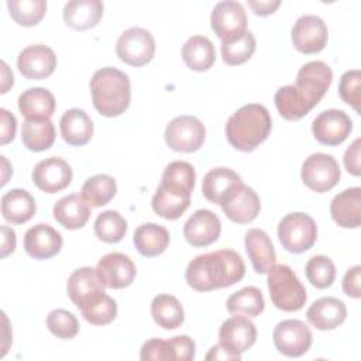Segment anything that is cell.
<instances>
[{
  "label": "cell",
  "mask_w": 361,
  "mask_h": 361,
  "mask_svg": "<svg viewBox=\"0 0 361 361\" xmlns=\"http://www.w3.org/2000/svg\"><path fill=\"white\" fill-rule=\"evenodd\" d=\"M17 68L24 78L30 80H41L54 73L56 68V55L47 45H28L20 52Z\"/></svg>",
  "instance_id": "cell-19"
},
{
  "label": "cell",
  "mask_w": 361,
  "mask_h": 361,
  "mask_svg": "<svg viewBox=\"0 0 361 361\" xmlns=\"http://www.w3.org/2000/svg\"><path fill=\"white\" fill-rule=\"evenodd\" d=\"M18 110L25 118H49L55 111V97L45 87H30L18 96Z\"/></svg>",
  "instance_id": "cell-34"
},
{
  "label": "cell",
  "mask_w": 361,
  "mask_h": 361,
  "mask_svg": "<svg viewBox=\"0 0 361 361\" xmlns=\"http://www.w3.org/2000/svg\"><path fill=\"white\" fill-rule=\"evenodd\" d=\"M305 274L313 286L317 289H326L331 286L336 279V265L326 255H314L307 261Z\"/></svg>",
  "instance_id": "cell-41"
},
{
  "label": "cell",
  "mask_w": 361,
  "mask_h": 361,
  "mask_svg": "<svg viewBox=\"0 0 361 361\" xmlns=\"http://www.w3.org/2000/svg\"><path fill=\"white\" fill-rule=\"evenodd\" d=\"M245 250L257 274H267L276 261V254L269 235L261 228H250L244 237Z\"/></svg>",
  "instance_id": "cell-26"
},
{
  "label": "cell",
  "mask_w": 361,
  "mask_h": 361,
  "mask_svg": "<svg viewBox=\"0 0 361 361\" xmlns=\"http://www.w3.org/2000/svg\"><path fill=\"white\" fill-rule=\"evenodd\" d=\"M248 7L254 11L255 16H269L275 13V10L281 6L279 0H265V1H247Z\"/></svg>",
  "instance_id": "cell-49"
},
{
  "label": "cell",
  "mask_w": 361,
  "mask_h": 361,
  "mask_svg": "<svg viewBox=\"0 0 361 361\" xmlns=\"http://www.w3.org/2000/svg\"><path fill=\"white\" fill-rule=\"evenodd\" d=\"M306 317L317 330H333L344 323L347 317V307L343 300L326 296L310 305L306 312Z\"/></svg>",
  "instance_id": "cell-24"
},
{
  "label": "cell",
  "mask_w": 361,
  "mask_h": 361,
  "mask_svg": "<svg viewBox=\"0 0 361 361\" xmlns=\"http://www.w3.org/2000/svg\"><path fill=\"white\" fill-rule=\"evenodd\" d=\"M0 113H1V140H0V142H1V145H6L14 140L17 121H16V117L8 110L0 109Z\"/></svg>",
  "instance_id": "cell-48"
},
{
  "label": "cell",
  "mask_w": 361,
  "mask_h": 361,
  "mask_svg": "<svg viewBox=\"0 0 361 361\" xmlns=\"http://www.w3.org/2000/svg\"><path fill=\"white\" fill-rule=\"evenodd\" d=\"M221 233V223L217 214L207 209L196 210L183 226V235L193 247L213 244Z\"/></svg>",
  "instance_id": "cell-22"
},
{
  "label": "cell",
  "mask_w": 361,
  "mask_h": 361,
  "mask_svg": "<svg viewBox=\"0 0 361 361\" xmlns=\"http://www.w3.org/2000/svg\"><path fill=\"white\" fill-rule=\"evenodd\" d=\"M195 168L185 161L168 164L162 172L161 183L152 196V210L166 220L179 219L190 204L195 189Z\"/></svg>",
  "instance_id": "cell-3"
},
{
  "label": "cell",
  "mask_w": 361,
  "mask_h": 361,
  "mask_svg": "<svg viewBox=\"0 0 361 361\" xmlns=\"http://www.w3.org/2000/svg\"><path fill=\"white\" fill-rule=\"evenodd\" d=\"M7 8L11 18L23 27L37 25L47 13L44 0H8Z\"/></svg>",
  "instance_id": "cell-40"
},
{
  "label": "cell",
  "mask_w": 361,
  "mask_h": 361,
  "mask_svg": "<svg viewBox=\"0 0 361 361\" xmlns=\"http://www.w3.org/2000/svg\"><path fill=\"white\" fill-rule=\"evenodd\" d=\"M255 52V38L247 31L241 38L233 42H221V58L227 65H241Z\"/></svg>",
  "instance_id": "cell-42"
},
{
  "label": "cell",
  "mask_w": 361,
  "mask_h": 361,
  "mask_svg": "<svg viewBox=\"0 0 361 361\" xmlns=\"http://www.w3.org/2000/svg\"><path fill=\"white\" fill-rule=\"evenodd\" d=\"M21 140L27 149L41 152L52 147L55 127L49 118H25L21 128Z\"/></svg>",
  "instance_id": "cell-35"
},
{
  "label": "cell",
  "mask_w": 361,
  "mask_h": 361,
  "mask_svg": "<svg viewBox=\"0 0 361 361\" xmlns=\"http://www.w3.org/2000/svg\"><path fill=\"white\" fill-rule=\"evenodd\" d=\"M327 25L320 17L313 14H305L299 17L290 32L293 47L306 55L320 52L327 44Z\"/></svg>",
  "instance_id": "cell-15"
},
{
  "label": "cell",
  "mask_w": 361,
  "mask_h": 361,
  "mask_svg": "<svg viewBox=\"0 0 361 361\" xmlns=\"http://www.w3.org/2000/svg\"><path fill=\"white\" fill-rule=\"evenodd\" d=\"M16 250V233L7 226H1V258L13 254Z\"/></svg>",
  "instance_id": "cell-50"
},
{
  "label": "cell",
  "mask_w": 361,
  "mask_h": 361,
  "mask_svg": "<svg viewBox=\"0 0 361 361\" xmlns=\"http://www.w3.org/2000/svg\"><path fill=\"white\" fill-rule=\"evenodd\" d=\"M340 166L333 155L316 152L309 155L302 164L300 176L303 183L317 193L333 189L340 180Z\"/></svg>",
  "instance_id": "cell-9"
},
{
  "label": "cell",
  "mask_w": 361,
  "mask_h": 361,
  "mask_svg": "<svg viewBox=\"0 0 361 361\" xmlns=\"http://www.w3.org/2000/svg\"><path fill=\"white\" fill-rule=\"evenodd\" d=\"M62 235L49 224H35L25 231L24 250L34 259H48L55 257L62 248Z\"/></svg>",
  "instance_id": "cell-23"
},
{
  "label": "cell",
  "mask_w": 361,
  "mask_h": 361,
  "mask_svg": "<svg viewBox=\"0 0 361 361\" xmlns=\"http://www.w3.org/2000/svg\"><path fill=\"white\" fill-rule=\"evenodd\" d=\"M116 54L127 65H147L155 54V39L152 34L141 27L127 28L117 39Z\"/></svg>",
  "instance_id": "cell-10"
},
{
  "label": "cell",
  "mask_w": 361,
  "mask_h": 361,
  "mask_svg": "<svg viewBox=\"0 0 361 361\" xmlns=\"http://www.w3.org/2000/svg\"><path fill=\"white\" fill-rule=\"evenodd\" d=\"M1 75H3V83H1V93H6L7 90H8V87L10 86H13V83H14V78H13V73L10 72V69H8V66H7V63L3 61L1 62Z\"/></svg>",
  "instance_id": "cell-52"
},
{
  "label": "cell",
  "mask_w": 361,
  "mask_h": 361,
  "mask_svg": "<svg viewBox=\"0 0 361 361\" xmlns=\"http://www.w3.org/2000/svg\"><path fill=\"white\" fill-rule=\"evenodd\" d=\"M182 58L189 69L204 72L213 66L216 61V49L207 37L193 35L183 44Z\"/></svg>",
  "instance_id": "cell-33"
},
{
  "label": "cell",
  "mask_w": 361,
  "mask_h": 361,
  "mask_svg": "<svg viewBox=\"0 0 361 361\" xmlns=\"http://www.w3.org/2000/svg\"><path fill=\"white\" fill-rule=\"evenodd\" d=\"M48 330L62 340H71L79 333V322L76 316L65 309H54L47 316Z\"/></svg>",
  "instance_id": "cell-43"
},
{
  "label": "cell",
  "mask_w": 361,
  "mask_h": 361,
  "mask_svg": "<svg viewBox=\"0 0 361 361\" xmlns=\"http://www.w3.org/2000/svg\"><path fill=\"white\" fill-rule=\"evenodd\" d=\"M272 128V118L265 106L250 103L233 113L226 123L230 145L243 152L254 151L262 144Z\"/></svg>",
  "instance_id": "cell-4"
},
{
  "label": "cell",
  "mask_w": 361,
  "mask_h": 361,
  "mask_svg": "<svg viewBox=\"0 0 361 361\" xmlns=\"http://www.w3.org/2000/svg\"><path fill=\"white\" fill-rule=\"evenodd\" d=\"M133 243L141 255L148 258L158 257L169 244V233L159 224L144 223L135 228Z\"/></svg>",
  "instance_id": "cell-32"
},
{
  "label": "cell",
  "mask_w": 361,
  "mask_h": 361,
  "mask_svg": "<svg viewBox=\"0 0 361 361\" xmlns=\"http://www.w3.org/2000/svg\"><path fill=\"white\" fill-rule=\"evenodd\" d=\"M195 341L189 336H175L168 340L151 338L145 341L140 351L142 361H190L195 358Z\"/></svg>",
  "instance_id": "cell-14"
},
{
  "label": "cell",
  "mask_w": 361,
  "mask_h": 361,
  "mask_svg": "<svg viewBox=\"0 0 361 361\" xmlns=\"http://www.w3.org/2000/svg\"><path fill=\"white\" fill-rule=\"evenodd\" d=\"M35 210V200L25 189H11L1 197V214L11 224L27 223Z\"/></svg>",
  "instance_id": "cell-31"
},
{
  "label": "cell",
  "mask_w": 361,
  "mask_h": 361,
  "mask_svg": "<svg viewBox=\"0 0 361 361\" xmlns=\"http://www.w3.org/2000/svg\"><path fill=\"white\" fill-rule=\"evenodd\" d=\"M165 142L176 152H195L206 138V128L203 123L195 116H178L172 118L165 127Z\"/></svg>",
  "instance_id": "cell-8"
},
{
  "label": "cell",
  "mask_w": 361,
  "mask_h": 361,
  "mask_svg": "<svg viewBox=\"0 0 361 361\" xmlns=\"http://www.w3.org/2000/svg\"><path fill=\"white\" fill-rule=\"evenodd\" d=\"M55 220L68 230L82 228L90 217V204L82 197V195H68L61 197L52 209Z\"/></svg>",
  "instance_id": "cell-28"
},
{
  "label": "cell",
  "mask_w": 361,
  "mask_h": 361,
  "mask_svg": "<svg viewBox=\"0 0 361 361\" xmlns=\"http://www.w3.org/2000/svg\"><path fill=\"white\" fill-rule=\"evenodd\" d=\"M103 16L100 0H71L63 7V21L76 31H85L99 24Z\"/></svg>",
  "instance_id": "cell-27"
},
{
  "label": "cell",
  "mask_w": 361,
  "mask_h": 361,
  "mask_svg": "<svg viewBox=\"0 0 361 361\" xmlns=\"http://www.w3.org/2000/svg\"><path fill=\"white\" fill-rule=\"evenodd\" d=\"M127 231L126 219L116 210H106L94 220V234L103 243L114 244L123 240Z\"/></svg>",
  "instance_id": "cell-39"
},
{
  "label": "cell",
  "mask_w": 361,
  "mask_h": 361,
  "mask_svg": "<svg viewBox=\"0 0 361 361\" xmlns=\"http://www.w3.org/2000/svg\"><path fill=\"white\" fill-rule=\"evenodd\" d=\"M272 340L281 354L296 358L309 351L313 336L303 322L298 319H288L275 326Z\"/></svg>",
  "instance_id": "cell-13"
},
{
  "label": "cell",
  "mask_w": 361,
  "mask_h": 361,
  "mask_svg": "<svg viewBox=\"0 0 361 361\" xmlns=\"http://www.w3.org/2000/svg\"><path fill=\"white\" fill-rule=\"evenodd\" d=\"M243 185L241 176L230 168L219 166L210 169L202 182L203 196L219 206L227 203Z\"/></svg>",
  "instance_id": "cell-21"
},
{
  "label": "cell",
  "mask_w": 361,
  "mask_h": 361,
  "mask_svg": "<svg viewBox=\"0 0 361 361\" xmlns=\"http://www.w3.org/2000/svg\"><path fill=\"white\" fill-rule=\"evenodd\" d=\"M206 360H234V361H238V360H241V355L228 351L221 344H216L206 354Z\"/></svg>",
  "instance_id": "cell-51"
},
{
  "label": "cell",
  "mask_w": 361,
  "mask_h": 361,
  "mask_svg": "<svg viewBox=\"0 0 361 361\" xmlns=\"http://www.w3.org/2000/svg\"><path fill=\"white\" fill-rule=\"evenodd\" d=\"M117 192L116 179L106 173L90 176L82 186V197L92 207H102L107 204Z\"/></svg>",
  "instance_id": "cell-38"
},
{
  "label": "cell",
  "mask_w": 361,
  "mask_h": 361,
  "mask_svg": "<svg viewBox=\"0 0 361 361\" xmlns=\"http://www.w3.org/2000/svg\"><path fill=\"white\" fill-rule=\"evenodd\" d=\"M338 94L348 106L360 113L361 103V73L358 69L347 71L341 75L338 83Z\"/></svg>",
  "instance_id": "cell-45"
},
{
  "label": "cell",
  "mask_w": 361,
  "mask_h": 361,
  "mask_svg": "<svg viewBox=\"0 0 361 361\" xmlns=\"http://www.w3.org/2000/svg\"><path fill=\"white\" fill-rule=\"evenodd\" d=\"M351 130V118L345 111L338 109H329L322 111L312 123V133L316 141L329 147L344 142Z\"/></svg>",
  "instance_id": "cell-16"
},
{
  "label": "cell",
  "mask_w": 361,
  "mask_h": 361,
  "mask_svg": "<svg viewBox=\"0 0 361 361\" xmlns=\"http://www.w3.org/2000/svg\"><path fill=\"white\" fill-rule=\"evenodd\" d=\"M278 238L286 251L300 254L310 250L316 243L317 226L306 213H289L278 224Z\"/></svg>",
  "instance_id": "cell-7"
},
{
  "label": "cell",
  "mask_w": 361,
  "mask_h": 361,
  "mask_svg": "<svg viewBox=\"0 0 361 361\" xmlns=\"http://www.w3.org/2000/svg\"><path fill=\"white\" fill-rule=\"evenodd\" d=\"M82 316L86 322L94 326H104L111 323L117 316V303L109 295H103L100 300H97L90 307L80 310Z\"/></svg>",
  "instance_id": "cell-44"
},
{
  "label": "cell",
  "mask_w": 361,
  "mask_h": 361,
  "mask_svg": "<svg viewBox=\"0 0 361 361\" xmlns=\"http://www.w3.org/2000/svg\"><path fill=\"white\" fill-rule=\"evenodd\" d=\"M360 276H361V267L354 265L350 269H347L344 278H343V292L354 299H358L361 296L360 290Z\"/></svg>",
  "instance_id": "cell-47"
},
{
  "label": "cell",
  "mask_w": 361,
  "mask_h": 361,
  "mask_svg": "<svg viewBox=\"0 0 361 361\" xmlns=\"http://www.w3.org/2000/svg\"><path fill=\"white\" fill-rule=\"evenodd\" d=\"M226 307L231 314H245L248 317H255L264 312L265 302L262 292L258 288L245 286L228 296Z\"/></svg>",
  "instance_id": "cell-37"
},
{
  "label": "cell",
  "mask_w": 361,
  "mask_h": 361,
  "mask_svg": "<svg viewBox=\"0 0 361 361\" xmlns=\"http://www.w3.org/2000/svg\"><path fill=\"white\" fill-rule=\"evenodd\" d=\"M90 93L93 106L102 116L117 117L130 106L131 83L127 73L106 66L93 73Z\"/></svg>",
  "instance_id": "cell-5"
},
{
  "label": "cell",
  "mask_w": 361,
  "mask_h": 361,
  "mask_svg": "<svg viewBox=\"0 0 361 361\" xmlns=\"http://www.w3.org/2000/svg\"><path fill=\"white\" fill-rule=\"evenodd\" d=\"M210 23L221 42H233L247 32V14L238 1H219L212 11Z\"/></svg>",
  "instance_id": "cell-11"
},
{
  "label": "cell",
  "mask_w": 361,
  "mask_h": 361,
  "mask_svg": "<svg viewBox=\"0 0 361 361\" xmlns=\"http://www.w3.org/2000/svg\"><path fill=\"white\" fill-rule=\"evenodd\" d=\"M151 314L154 322L165 330H175L180 327L185 320V312L180 302L168 293L157 295L152 299Z\"/></svg>",
  "instance_id": "cell-36"
},
{
  "label": "cell",
  "mask_w": 361,
  "mask_h": 361,
  "mask_svg": "<svg viewBox=\"0 0 361 361\" xmlns=\"http://www.w3.org/2000/svg\"><path fill=\"white\" fill-rule=\"evenodd\" d=\"M333 80V72L323 61L305 63L295 85H286L276 90L274 102L279 114L290 121L305 117L326 94Z\"/></svg>",
  "instance_id": "cell-1"
},
{
  "label": "cell",
  "mask_w": 361,
  "mask_h": 361,
  "mask_svg": "<svg viewBox=\"0 0 361 361\" xmlns=\"http://www.w3.org/2000/svg\"><path fill=\"white\" fill-rule=\"evenodd\" d=\"M32 182L45 193H56L72 182L71 165L58 157H49L39 161L32 169Z\"/></svg>",
  "instance_id": "cell-17"
},
{
  "label": "cell",
  "mask_w": 361,
  "mask_h": 361,
  "mask_svg": "<svg viewBox=\"0 0 361 361\" xmlns=\"http://www.w3.org/2000/svg\"><path fill=\"white\" fill-rule=\"evenodd\" d=\"M97 275L110 289H123L133 283L137 269L133 259L121 252H109L102 257L96 267Z\"/></svg>",
  "instance_id": "cell-18"
},
{
  "label": "cell",
  "mask_w": 361,
  "mask_h": 361,
  "mask_svg": "<svg viewBox=\"0 0 361 361\" xmlns=\"http://www.w3.org/2000/svg\"><path fill=\"white\" fill-rule=\"evenodd\" d=\"M257 327L245 316L237 314L221 323L219 330V344L234 354H243L254 345Z\"/></svg>",
  "instance_id": "cell-20"
},
{
  "label": "cell",
  "mask_w": 361,
  "mask_h": 361,
  "mask_svg": "<svg viewBox=\"0 0 361 361\" xmlns=\"http://www.w3.org/2000/svg\"><path fill=\"white\" fill-rule=\"evenodd\" d=\"M267 274L269 298L276 309L282 312H298L305 306L306 289L290 267L278 264Z\"/></svg>",
  "instance_id": "cell-6"
},
{
  "label": "cell",
  "mask_w": 361,
  "mask_h": 361,
  "mask_svg": "<svg viewBox=\"0 0 361 361\" xmlns=\"http://www.w3.org/2000/svg\"><path fill=\"white\" fill-rule=\"evenodd\" d=\"M221 209L231 221L247 224L259 214L261 202L254 189L243 183L235 195L227 203H224Z\"/></svg>",
  "instance_id": "cell-29"
},
{
  "label": "cell",
  "mask_w": 361,
  "mask_h": 361,
  "mask_svg": "<svg viewBox=\"0 0 361 361\" xmlns=\"http://www.w3.org/2000/svg\"><path fill=\"white\" fill-rule=\"evenodd\" d=\"M59 130L65 142L82 147L87 144L93 135V123L85 110L69 109L59 120Z\"/></svg>",
  "instance_id": "cell-30"
},
{
  "label": "cell",
  "mask_w": 361,
  "mask_h": 361,
  "mask_svg": "<svg viewBox=\"0 0 361 361\" xmlns=\"http://www.w3.org/2000/svg\"><path fill=\"white\" fill-rule=\"evenodd\" d=\"M106 286L96 268L82 267L75 269L66 282V292L78 309L85 310L103 298Z\"/></svg>",
  "instance_id": "cell-12"
},
{
  "label": "cell",
  "mask_w": 361,
  "mask_h": 361,
  "mask_svg": "<svg viewBox=\"0 0 361 361\" xmlns=\"http://www.w3.org/2000/svg\"><path fill=\"white\" fill-rule=\"evenodd\" d=\"M360 149H361V140L357 138L354 142L345 149L344 152V166L348 173L354 176L361 175V164H360Z\"/></svg>",
  "instance_id": "cell-46"
},
{
  "label": "cell",
  "mask_w": 361,
  "mask_h": 361,
  "mask_svg": "<svg viewBox=\"0 0 361 361\" xmlns=\"http://www.w3.org/2000/svg\"><path fill=\"white\" fill-rule=\"evenodd\" d=\"M333 220L343 228H357L361 224V188H350L336 195L330 203Z\"/></svg>",
  "instance_id": "cell-25"
},
{
  "label": "cell",
  "mask_w": 361,
  "mask_h": 361,
  "mask_svg": "<svg viewBox=\"0 0 361 361\" xmlns=\"http://www.w3.org/2000/svg\"><path fill=\"white\" fill-rule=\"evenodd\" d=\"M245 264L233 250H219L195 257L186 267L185 278L199 292L228 288L244 278Z\"/></svg>",
  "instance_id": "cell-2"
}]
</instances>
